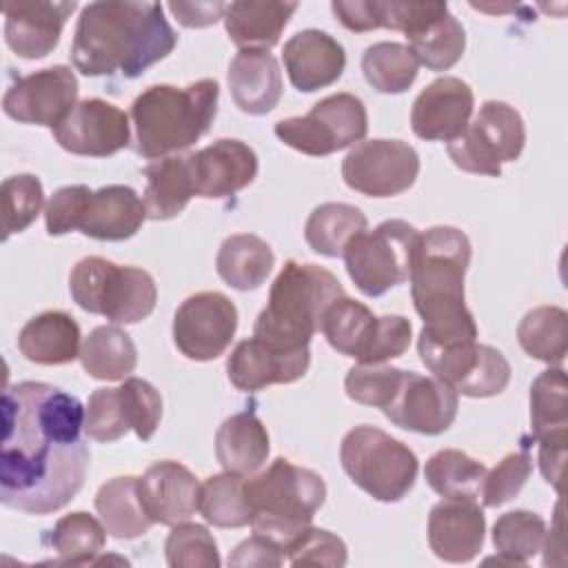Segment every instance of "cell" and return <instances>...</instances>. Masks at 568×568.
Masks as SVG:
<instances>
[{"instance_id": "cell-1", "label": "cell", "mask_w": 568, "mask_h": 568, "mask_svg": "<svg viewBox=\"0 0 568 568\" xmlns=\"http://www.w3.org/2000/svg\"><path fill=\"white\" fill-rule=\"evenodd\" d=\"M84 406L44 382L2 393L0 501L29 515L64 508L84 486L91 453L82 442Z\"/></svg>"}, {"instance_id": "cell-2", "label": "cell", "mask_w": 568, "mask_h": 568, "mask_svg": "<svg viewBox=\"0 0 568 568\" xmlns=\"http://www.w3.org/2000/svg\"><path fill=\"white\" fill-rule=\"evenodd\" d=\"M175 44L178 33L160 2L109 0L82 7L69 55L89 78L120 73L133 80L164 60Z\"/></svg>"}, {"instance_id": "cell-3", "label": "cell", "mask_w": 568, "mask_h": 568, "mask_svg": "<svg viewBox=\"0 0 568 568\" xmlns=\"http://www.w3.org/2000/svg\"><path fill=\"white\" fill-rule=\"evenodd\" d=\"M470 240L457 226H430L419 233L410 268V297L424 320L419 337L437 344L475 342L479 331L464 297Z\"/></svg>"}, {"instance_id": "cell-4", "label": "cell", "mask_w": 568, "mask_h": 568, "mask_svg": "<svg viewBox=\"0 0 568 568\" xmlns=\"http://www.w3.org/2000/svg\"><path fill=\"white\" fill-rule=\"evenodd\" d=\"M220 84L213 78L186 87L153 84L131 104L135 151L149 160H162L195 144L217 115Z\"/></svg>"}, {"instance_id": "cell-5", "label": "cell", "mask_w": 568, "mask_h": 568, "mask_svg": "<svg viewBox=\"0 0 568 568\" xmlns=\"http://www.w3.org/2000/svg\"><path fill=\"white\" fill-rule=\"evenodd\" d=\"M344 295L339 280L324 266L288 260L271 284L253 335L286 351L308 348L311 337L322 328L324 313Z\"/></svg>"}, {"instance_id": "cell-6", "label": "cell", "mask_w": 568, "mask_h": 568, "mask_svg": "<svg viewBox=\"0 0 568 568\" xmlns=\"http://www.w3.org/2000/svg\"><path fill=\"white\" fill-rule=\"evenodd\" d=\"M255 535L275 544L284 557L288 546L311 526L326 499L324 479L286 457H275L271 466L244 479Z\"/></svg>"}, {"instance_id": "cell-7", "label": "cell", "mask_w": 568, "mask_h": 568, "mask_svg": "<svg viewBox=\"0 0 568 568\" xmlns=\"http://www.w3.org/2000/svg\"><path fill=\"white\" fill-rule=\"evenodd\" d=\"M69 293L82 311L113 324H138L153 313L158 302V286L149 271L100 255H87L73 264Z\"/></svg>"}, {"instance_id": "cell-8", "label": "cell", "mask_w": 568, "mask_h": 568, "mask_svg": "<svg viewBox=\"0 0 568 568\" xmlns=\"http://www.w3.org/2000/svg\"><path fill=\"white\" fill-rule=\"evenodd\" d=\"M339 462L355 486L373 499L393 504L415 486L417 455L377 426H355L339 444Z\"/></svg>"}, {"instance_id": "cell-9", "label": "cell", "mask_w": 568, "mask_h": 568, "mask_svg": "<svg viewBox=\"0 0 568 568\" xmlns=\"http://www.w3.org/2000/svg\"><path fill=\"white\" fill-rule=\"evenodd\" d=\"M320 331L331 348L357 364H384L402 357L413 337V324L404 315L377 317L366 304L348 295L328 306Z\"/></svg>"}, {"instance_id": "cell-10", "label": "cell", "mask_w": 568, "mask_h": 568, "mask_svg": "<svg viewBox=\"0 0 568 568\" xmlns=\"http://www.w3.org/2000/svg\"><path fill=\"white\" fill-rule=\"evenodd\" d=\"M419 231L406 220H386L373 231H362L344 251L346 273L366 297L408 282Z\"/></svg>"}, {"instance_id": "cell-11", "label": "cell", "mask_w": 568, "mask_h": 568, "mask_svg": "<svg viewBox=\"0 0 568 568\" xmlns=\"http://www.w3.org/2000/svg\"><path fill=\"white\" fill-rule=\"evenodd\" d=\"M526 144L524 118L501 100H486L464 133L448 142L453 164L466 173L501 175L504 162H515Z\"/></svg>"}, {"instance_id": "cell-12", "label": "cell", "mask_w": 568, "mask_h": 568, "mask_svg": "<svg viewBox=\"0 0 568 568\" xmlns=\"http://www.w3.org/2000/svg\"><path fill=\"white\" fill-rule=\"evenodd\" d=\"M280 142L304 155H331L364 140L368 113L364 102L353 93H333L313 104L306 115L275 122Z\"/></svg>"}, {"instance_id": "cell-13", "label": "cell", "mask_w": 568, "mask_h": 568, "mask_svg": "<svg viewBox=\"0 0 568 568\" xmlns=\"http://www.w3.org/2000/svg\"><path fill=\"white\" fill-rule=\"evenodd\" d=\"M422 364L466 397H495L510 382V364L501 351L475 342L437 344L417 337Z\"/></svg>"}, {"instance_id": "cell-14", "label": "cell", "mask_w": 568, "mask_h": 568, "mask_svg": "<svg viewBox=\"0 0 568 568\" xmlns=\"http://www.w3.org/2000/svg\"><path fill=\"white\" fill-rule=\"evenodd\" d=\"M419 175L417 151L402 140H362L342 160L348 189L368 197H393L408 191Z\"/></svg>"}, {"instance_id": "cell-15", "label": "cell", "mask_w": 568, "mask_h": 568, "mask_svg": "<svg viewBox=\"0 0 568 568\" xmlns=\"http://www.w3.org/2000/svg\"><path fill=\"white\" fill-rule=\"evenodd\" d=\"M237 331V308L220 291L189 295L173 317V342L193 362L217 359Z\"/></svg>"}, {"instance_id": "cell-16", "label": "cell", "mask_w": 568, "mask_h": 568, "mask_svg": "<svg viewBox=\"0 0 568 568\" xmlns=\"http://www.w3.org/2000/svg\"><path fill=\"white\" fill-rule=\"evenodd\" d=\"M78 78L67 64H53L18 78L2 98V111L22 122L58 126L78 104Z\"/></svg>"}, {"instance_id": "cell-17", "label": "cell", "mask_w": 568, "mask_h": 568, "mask_svg": "<svg viewBox=\"0 0 568 568\" xmlns=\"http://www.w3.org/2000/svg\"><path fill=\"white\" fill-rule=\"evenodd\" d=\"M457 408L459 397L453 386L435 375L426 377L415 371H404L393 399L382 408V413L404 430L442 435L455 422Z\"/></svg>"}, {"instance_id": "cell-18", "label": "cell", "mask_w": 568, "mask_h": 568, "mask_svg": "<svg viewBox=\"0 0 568 568\" xmlns=\"http://www.w3.org/2000/svg\"><path fill=\"white\" fill-rule=\"evenodd\" d=\"M51 131L64 151L89 158L113 155L131 142L129 115L100 98L80 100Z\"/></svg>"}, {"instance_id": "cell-19", "label": "cell", "mask_w": 568, "mask_h": 568, "mask_svg": "<svg viewBox=\"0 0 568 568\" xmlns=\"http://www.w3.org/2000/svg\"><path fill=\"white\" fill-rule=\"evenodd\" d=\"M475 95L468 82L442 75L419 91L410 109V129L426 142H453L473 115Z\"/></svg>"}, {"instance_id": "cell-20", "label": "cell", "mask_w": 568, "mask_h": 568, "mask_svg": "<svg viewBox=\"0 0 568 568\" xmlns=\"http://www.w3.org/2000/svg\"><path fill=\"white\" fill-rule=\"evenodd\" d=\"M311 364V351H286L266 339H242L226 357V375L237 390L255 393L271 384H293L302 379Z\"/></svg>"}, {"instance_id": "cell-21", "label": "cell", "mask_w": 568, "mask_h": 568, "mask_svg": "<svg viewBox=\"0 0 568 568\" xmlns=\"http://www.w3.org/2000/svg\"><path fill=\"white\" fill-rule=\"evenodd\" d=\"M428 546L450 564L475 559L484 546L486 517L473 497H444L428 513Z\"/></svg>"}, {"instance_id": "cell-22", "label": "cell", "mask_w": 568, "mask_h": 568, "mask_svg": "<svg viewBox=\"0 0 568 568\" xmlns=\"http://www.w3.org/2000/svg\"><path fill=\"white\" fill-rule=\"evenodd\" d=\"M200 486L197 477L184 464L162 459L138 477V497L153 524L175 526L195 515Z\"/></svg>"}, {"instance_id": "cell-23", "label": "cell", "mask_w": 568, "mask_h": 568, "mask_svg": "<svg viewBox=\"0 0 568 568\" xmlns=\"http://www.w3.org/2000/svg\"><path fill=\"white\" fill-rule=\"evenodd\" d=\"M75 2H7L4 40L13 53L24 60L49 55L62 36L64 22L75 11Z\"/></svg>"}, {"instance_id": "cell-24", "label": "cell", "mask_w": 568, "mask_h": 568, "mask_svg": "<svg viewBox=\"0 0 568 568\" xmlns=\"http://www.w3.org/2000/svg\"><path fill=\"white\" fill-rule=\"evenodd\" d=\"M191 162L200 197L220 200L235 195L257 175L255 151L233 138H222L200 151H191Z\"/></svg>"}, {"instance_id": "cell-25", "label": "cell", "mask_w": 568, "mask_h": 568, "mask_svg": "<svg viewBox=\"0 0 568 568\" xmlns=\"http://www.w3.org/2000/svg\"><path fill=\"white\" fill-rule=\"evenodd\" d=\"M282 60L291 84L297 91L313 93L342 78L346 51L331 33L304 29L284 42Z\"/></svg>"}, {"instance_id": "cell-26", "label": "cell", "mask_w": 568, "mask_h": 568, "mask_svg": "<svg viewBox=\"0 0 568 568\" xmlns=\"http://www.w3.org/2000/svg\"><path fill=\"white\" fill-rule=\"evenodd\" d=\"M229 91L235 106L248 115L273 111L282 98V73L266 49H240L229 64Z\"/></svg>"}, {"instance_id": "cell-27", "label": "cell", "mask_w": 568, "mask_h": 568, "mask_svg": "<svg viewBox=\"0 0 568 568\" xmlns=\"http://www.w3.org/2000/svg\"><path fill=\"white\" fill-rule=\"evenodd\" d=\"M146 220L140 195L126 184H109L91 193L78 231L102 242L133 237Z\"/></svg>"}, {"instance_id": "cell-28", "label": "cell", "mask_w": 568, "mask_h": 568, "mask_svg": "<svg viewBox=\"0 0 568 568\" xmlns=\"http://www.w3.org/2000/svg\"><path fill=\"white\" fill-rule=\"evenodd\" d=\"M335 18L355 33L373 29H395L410 36L428 20L448 11L446 2H382V0H335L331 2Z\"/></svg>"}, {"instance_id": "cell-29", "label": "cell", "mask_w": 568, "mask_h": 568, "mask_svg": "<svg viewBox=\"0 0 568 568\" xmlns=\"http://www.w3.org/2000/svg\"><path fill=\"white\" fill-rule=\"evenodd\" d=\"M80 326L64 311H44L31 317L18 333V348L24 359L42 366L71 364L80 357Z\"/></svg>"}, {"instance_id": "cell-30", "label": "cell", "mask_w": 568, "mask_h": 568, "mask_svg": "<svg viewBox=\"0 0 568 568\" xmlns=\"http://www.w3.org/2000/svg\"><path fill=\"white\" fill-rule=\"evenodd\" d=\"M144 178L146 189L142 202L149 220H171L186 209L193 195H197L191 151L151 162L144 169Z\"/></svg>"}, {"instance_id": "cell-31", "label": "cell", "mask_w": 568, "mask_h": 568, "mask_svg": "<svg viewBox=\"0 0 568 568\" xmlns=\"http://www.w3.org/2000/svg\"><path fill=\"white\" fill-rule=\"evenodd\" d=\"M268 450V430L251 410L226 417L215 433V457L226 473L255 475L264 466Z\"/></svg>"}, {"instance_id": "cell-32", "label": "cell", "mask_w": 568, "mask_h": 568, "mask_svg": "<svg viewBox=\"0 0 568 568\" xmlns=\"http://www.w3.org/2000/svg\"><path fill=\"white\" fill-rule=\"evenodd\" d=\"M297 11V2H253L226 4L224 29L240 49H271L280 42L284 27Z\"/></svg>"}, {"instance_id": "cell-33", "label": "cell", "mask_w": 568, "mask_h": 568, "mask_svg": "<svg viewBox=\"0 0 568 568\" xmlns=\"http://www.w3.org/2000/svg\"><path fill=\"white\" fill-rule=\"evenodd\" d=\"M275 266L273 248L253 233L229 235L215 255L217 275L235 291L260 288Z\"/></svg>"}, {"instance_id": "cell-34", "label": "cell", "mask_w": 568, "mask_h": 568, "mask_svg": "<svg viewBox=\"0 0 568 568\" xmlns=\"http://www.w3.org/2000/svg\"><path fill=\"white\" fill-rule=\"evenodd\" d=\"M80 364L84 373L102 382H120L131 377L138 364L135 342L115 324L95 326L82 342Z\"/></svg>"}, {"instance_id": "cell-35", "label": "cell", "mask_w": 568, "mask_h": 568, "mask_svg": "<svg viewBox=\"0 0 568 568\" xmlns=\"http://www.w3.org/2000/svg\"><path fill=\"white\" fill-rule=\"evenodd\" d=\"M95 510L115 539H135L153 526L138 497V477L133 475L104 481L95 493Z\"/></svg>"}, {"instance_id": "cell-36", "label": "cell", "mask_w": 568, "mask_h": 568, "mask_svg": "<svg viewBox=\"0 0 568 568\" xmlns=\"http://www.w3.org/2000/svg\"><path fill=\"white\" fill-rule=\"evenodd\" d=\"M368 229L362 209L346 202H324L315 206L304 224L306 244L324 257H342L355 235Z\"/></svg>"}, {"instance_id": "cell-37", "label": "cell", "mask_w": 568, "mask_h": 568, "mask_svg": "<svg viewBox=\"0 0 568 568\" xmlns=\"http://www.w3.org/2000/svg\"><path fill=\"white\" fill-rule=\"evenodd\" d=\"M519 346L539 362L561 366L568 351V313L561 306H537L517 326Z\"/></svg>"}, {"instance_id": "cell-38", "label": "cell", "mask_w": 568, "mask_h": 568, "mask_svg": "<svg viewBox=\"0 0 568 568\" xmlns=\"http://www.w3.org/2000/svg\"><path fill=\"white\" fill-rule=\"evenodd\" d=\"M406 40L417 62L430 71L450 69L455 62H459L466 49V31L450 11L428 20L417 31L406 36Z\"/></svg>"}, {"instance_id": "cell-39", "label": "cell", "mask_w": 568, "mask_h": 568, "mask_svg": "<svg viewBox=\"0 0 568 568\" xmlns=\"http://www.w3.org/2000/svg\"><path fill=\"white\" fill-rule=\"evenodd\" d=\"M546 521L530 510H510L497 517L493 526V544L497 548V557L486 561L508 564V566H526L546 541Z\"/></svg>"}, {"instance_id": "cell-40", "label": "cell", "mask_w": 568, "mask_h": 568, "mask_svg": "<svg viewBox=\"0 0 568 568\" xmlns=\"http://www.w3.org/2000/svg\"><path fill=\"white\" fill-rule=\"evenodd\" d=\"M566 371L550 366L530 384V430L532 439L568 437Z\"/></svg>"}, {"instance_id": "cell-41", "label": "cell", "mask_w": 568, "mask_h": 568, "mask_svg": "<svg viewBox=\"0 0 568 568\" xmlns=\"http://www.w3.org/2000/svg\"><path fill=\"white\" fill-rule=\"evenodd\" d=\"M488 468L457 448H444L428 457L424 466L426 484L442 497H473L481 495Z\"/></svg>"}, {"instance_id": "cell-42", "label": "cell", "mask_w": 568, "mask_h": 568, "mask_svg": "<svg viewBox=\"0 0 568 568\" xmlns=\"http://www.w3.org/2000/svg\"><path fill=\"white\" fill-rule=\"evenodd\" d=\"M244 479L235 473H217L200 486V515L215 528H242L251 524V508L244 493Z\"/></svg>"}, {"instance_id": "cell-43", "label": "cell", "mask_w": 568, "mask_h": 568, "mask_svg": "<svg viewBox=\"0 0 568 568\" xmlns=\"http://www.w3.org/2000/svg\"><path fill=\"white\" fill-rule=\"evenodd\" d=\"M419 62L408 44L375 42L362 55V73L379 93H404L417 78Z\"/></svg>"}, {"instance_id": "cell-44", "label": "cell", "mask_w": 568, "mask_h": 568, "mask_svg": "<svg viewBox=\"0 0 568 568\" xmlns=\"http://www.w3.org/2000/svg\"><path fill=\"white\" fill-rule=\"evenodd\" d=\"M104 541V524L84 510L60 517L49 535V544L58 552L60 561L73 566L95 564V557L102 552Z\"/></svg>"}, {"instance_id": "cell-45", "label": "cell", "mask_w": 568, "mask_h": 568, "mask_svg": "<svg viewBox=\"0 0 568 568\" xmlns=\"http://www.w3.org/2000/svg\"><path fill=\"white\" fill-rule=\"evenodd\" d=\"M44 204L40 178L33 173H18L2 182V240L22 233L36 222Z\"/></svg>"}, {"instance_id": "cell-46", "label": "cell", "mask_w": 568, "mask_h": 568, "mask_svg": "<svg viewBox=\"0 0 568 568\" xmlns=\"http://www.w3.org/2000/svg\"><path fill=\"white\" fill-rule=\"evenodd\" d=\"M164 555L171 568H217L222 564L209 528L191 521L173 526L164 541Z\"/></svg>"}, {"instance_id": "cell-47", "label": "cell", "mask_w": 568, "mask_h": 568, "mask_svg": "<svg viewBox=\"0 0 568 568\" xmlns=\"http://www.w3.org/2000/svg\"><path fill=\"white\" fill-rule=\"evenodd\" d=\"M118 393L131 430H135L140 442H149L155 435L162 419L160 390L142 377H126L118 386Z\"/></svg>"}, {"instance_id": "cell-48", "label": "cell", "mask_w": 568, "mask_h": 568, "mask_svg": "<svg viewBox=\"0 0 568 568\" xmlns=\"http://www.w3.org/2000/svg\"><path fill=\"white\" fill-rule=\"evenodd\" d=\"M402 375L404 368L397 366L355 364L344 377V390L357 404L384 408L393 399Z\"/></svg>"}, {"instance_id": "cell-49", "label": "cell", "mask_w": 568, "mask_h": 568, "mask_svg": "<svg viewBox=\"0 0 568 568\" xmlns=\"http://www.w3.org/2000/svg\"><path fill=\"white\" fill-rule=\"evenodd\" d=\"M131 430L118 388H95L84 406V433L95 442H118Z\"/></svg>"}, {"instance_id": "cell-50", "label": "cell", "mask_w": 568, "mask_h": 568, "mask_svg": "<svg viewBox=\"0 0 568 568\" xmlns=\"http://www.w3.org/2000/svg\"><path fill=\"white\" fill-rule=\"evenodd\" d=\"M532 473V457L528 450L506 455L493 470L486 473L481 486V501L486 508H497L519 495Z\"/></svg>"}, {"instance_id": "cell-51", "label": "cell", "mask_w": 568, "mask_h": 568, "mask_svg": "<svg viewBox=\"0 0 568 568\" xmlns=\"http://www.w3.org/2000/svg\"><path fill=\"white\" fill-rule=\"evenodd\" d=\"M286 559L291 566H331L342 568L348 559L346 544L324 528L308 526L286 550Z\"/></svg>"}, {"instance_id": "cell-52", "label": "cell", "mask_w": 568, "mask_h": 568, "mask_svg": "<svg viewBox=\"0 0 568 568\" xmlns=\"http://www.w3.org/2000/svg\"><path fill=\"white\" fill-rule=\"evenodd\" d=\"M91 189L87 184H71L58 189L47 206H44V226L49 235H64L80 226L82 213L91 197Z\"/></svg>"}, {"instance_id": "cell-53", "label": "cell", "mask_w": 568, "mask_h": 568, "mask_svg": "<svg viewBox=\"0 0 568 568\" xmlns=\"http://www.w3.org/2000/svg\"><path fill=\"white\" fill-rule=\"evenodd\" d=\"M284 552L271 544L268 539L253 532V537L244 539L235 546L229 557V566H282Z\"/></svg>"}, {"instance_id": "cell-54", "label": "cell", "mask_w": 568, "mask_h": 568, "mask_svg": "<svg viewBox=\"0 0 568 568\" xmlns=\"http://www.w3.org/2000/svg\"><path fill=\"white\" fill-rule=\"evenodd\" d=\"M566 442L568 437H544L537 439L539 444V470L544 475V479L557 490L561 493V479H564V462H566Z\"/></svg>"}, {"instance_id": "cell-55", "label": "cell", "mask_w": 568, "mask_h": 568, "mask_svg": "<svg viewBox=\"0 0 568 568\" xmlns=\"http://www.w3.org/2000/svg\"><path fill=\"white\" fill-rule=\"evenodd\" d=\"M169 11L182 27L200 29L224 18L226 2H169Z\"/></svg>"}]
</instances>
